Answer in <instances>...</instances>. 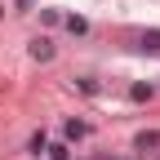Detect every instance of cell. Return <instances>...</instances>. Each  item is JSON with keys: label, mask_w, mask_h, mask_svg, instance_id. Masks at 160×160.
Returning a JSON list of instances; mask_svg holds the SVG:
<instances>
[{"label": "cell", "mask_w": 160, "mask_h": 160, "mask_svg": "<svg viewBox=\"0 0 160 160\" xmlns=\"http://www.w3.org/2000/svg\"><path fill=\"white\" fill-rule=\"evenodd\" d=\"M31 53L40 58V62H49V58H53V45H49V40H36V45H31Z\"/></svg>", "instance_id": "cell-1"}]
</instances>
